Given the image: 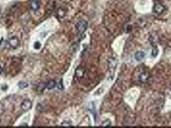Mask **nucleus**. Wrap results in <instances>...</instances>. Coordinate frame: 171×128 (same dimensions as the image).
<instances>
[{
	"label": "nucleus",
	"mask_w": 171,
	"mask_h": 128,
	"mask_svg": "<svg viewBox=\"0 0 171 128\" xmlns=\"http://www.w3.org/2000/svg\"><path fill=\"white\" fill-rule=\"evenodd\" d=\"M87 26H88V24L87 22L85 20H81L77 23L76 28L77 30L78 33L79 34L82 35L86 31Z\"/></svg>",
	"instance_id": "nucleus-1"
},
{
	"label": "nucleus",
	"mask_w": 171,
	"mask_h": 128,
	"mask_svg": "<svg viewBox=\"0 0 171 128\" xmlns=\"http://www.w3.org/2000/svg\"><path fill=\"white\" fill-rule=\"evenodd\" d=\"M32 107V103L30 99H25L21 104V108L23 111H28Z\"/></svg>",
	"instance_id": "nucleus-2"
},
{
	"label": "nucleus",
	"mask_w": 171,
	"mask_h": 128,
	"mask_svg": "<svg viewBox=\"0 0 171 128\" xmlns=\"http://www.w3.org/2000/svg\"><path fill=\"white\" fill-rule=\"evenodd\" d=\"M8 44L13 49H16L19 45V41L17 37H12L8 40Z\"/></svg>",
	"instance_id": "nucleus-3"
},
{
	"label": "nucleus",
	"mask_w": 171,
	"mask_h": 128,
	"mask_svg": "<svg viewBox=\"0 0 171 128\" xmlns=\"http://www.w3.org/2000/svg\"><path fill=\"white\" fill-rule=\"evenodd\" d=\"M165 7L162 4L158 3L154 7V12L157 14H162L165 11Z\"/></svg>",
	"instance_id": "nucleus-4"
},
{
	"label": "nucleus",
	"mask_w": 171,
	"mask_h": 128,
	"mask_svg": "<svg viewBox=\"0 0 171 128\" xmlns=\"http://www.w3.org/2000/svg\"><path fill=\"white\" fill-rule=\"evenodd\" d=\"M40 7L39 0H31L30 1V8L31 9L36 11Z\"/></svg>",
	"instance_id": "nucleus-5"
},
{
	"label": "nucleus",
	"mask_w": 171,
	"mask_h": 128,
	"mask_svg": "<svg viewBox=\"0 0 171 128\" xmlns=\"http://www.w3.org/2000/svg\"><path fill=\"white\" fill-rule=\"evenodd\" d=\"M149 78V74L147 72H142L139 76V81L142 83H145L147 81Z\"/></svg>",
	"instance_id": "nucleus-6"
},
{
	"label": "nucleus",
	"mask_w": 171,
	"mask_h": 128,
	"mask_svg": "<svg viewBox=\"0 0 171 128\" xmlns=\"http://www.w3.org/2000/svg\"><path fill=\"white\" fill-rule=\"evenodd\" d=\"M145 56V53L143 51H138L135 53V58H136V60L140 61V60H142L143 58H144Z\"/></svg>",
	"instance_id": "nucleus-7"
},
{
	"label": "nucleus",
	"mask_w": 171,
	"mask_h": 128,
	"mask_svg": "<svg viewBox=\"0 0 171 128\" xmlns=\"http://www.w3.org/2000/svg\"><path fill=\"white\" fill-rule=\"evenodd\" d=\"M56 85H57V83L56 81H54V80H51L46 84V88L48 90H52L56 87Z\"/></svg>",
	"instance_id": "nucleus-8"
},
{
	"label": "nucleus",
	"mask_w": 171,
	"mask_h": 128,
	"mask_svg": "<svg viewBox=\"0 0 171 128\" xmlns=\"http://www.w3.org/2000/svg\"><path fill=\"white\" fill-rule=\"evenodd\" d=\"M18 86H19V88L21 89H24V88H26L28 86V84L27 82H24V81H21L18 83Z\"/></svg>",
	"instance_id": "nucleus-9"
},
{
	"label": "nucleus",
	"mask_w": 171,
	"mask_h": 128,
	"mask_svg": "<svg viewBox=\"0 0 171 128\" xmlns=\"http://www.w3.org/2000/svg\"><path fill=\"white\" fill-rule=\"evenodd\" d=\"M76 75L78 77H79V78L83 77V75H84V70H83V69H81L80 68H78L76 71Z\"/></svg>",
	"instance_id": "nucleus-10"
},
{
	"label": "nucleus",
	"mask_w": 171,
	"mask_h": 128,
	"mask_svg": "<svg viewBox=\"0 0 171 128\" xmlns=\"http://www.w3.org/2000/svg\"><path fill=\"white\" fill-rule=\"evenodd\" d=\"M5 103H3V101L1 102L0 103V115L3 113L5 112Z\"/></svg>",
	"instance_id": "nucleus-11"
},
{
	"label": "nucleus",
	"mask_w": 171,
	"mask_h": 128,
	"mask_svg": "<svg viewBox=\"0 0 171 128\" xmlns=\"http://www.w3.org/2000/svg\"><path fill=\"white\" fill-rule=\"evenodd\" d=\"M158 49H157V48H154L153 49H152V56H153V57H155L156 56H157V55H158Z\"/></svg>",
	"instance_id": "nucleus-12"
},
{
	"label": "nucleus",
	"mask_w": 171,
	"mask_h": 128,
	"mask_svg": "<svg viewBox=\"0 0 171 128\" xmlns=\"http://www.w3.org/2000/svg\"><path fill=\"white\" fill-rule=\"evenodd\" d=\"M57 88L59 90H62L63 89V84H62V81L61 80V81H60V82H59L58 84L57 85Z\"/></svg>",
	"instance_id": "nucleus-13"
},
{
	"label": "nucleus",
	"mask_w": 171,
	"mask_h": 128,
	"mask_svg": "<svg viewBox=\"0 0 171 128\" xmlns=\"http://www.w3.org/2000/svg\"><path fill=\"white\" fill-rule=\"evenodd\" d=\"M41 44H40L39 42H35V44H34V48L36 49H39L41 47Z\"/></svg>",
	"instance_id": "nucleus-14"
},
{
	"label": "nucleus",
	"mask_w": 171,
	"mask_h": 128,
	"mask_svg": "<svg viewBox=\"0 0 171 128\" xmlns=\"http://www.w3.org/2000/svg\"><path fill=\"white\" fill-rule=\"evenodd\" d=\"M110 125H111V122H109V120L105 121V122L102 124V126H110Z\"/></svg>",
	"instance_id": "nucleus-15"
},
{
	"label": "nucleus",
	"mask_w": 171,
	"mask_h": 128,
	"mask_svg": "<svg viewBox=\"0 0 171 128\" xmlns=\"http://www.w3.org/2000/svg\"><path fill=\"white\" fill-rule=\"evenodd\" d=\"M62 126H71V124L69 123H67V122H64L62 124Z\"/></svg>",
	"instance_id": "nucleus-16"
},
{
	"label": "nucleus",
	"mask_w": 171,
	"mask_h": 128,
	"mask_svg": "<svg viewBox=\"0 0 171 128\" xmlns=\"http://www.w3.org/2000/svg\"><path fill=\"white\" fill-rule=\"evenodd\" d=\"M2 70H3V69H2V67H1V66L0 65V74L1 73V72H2Z\"/></svg>",
	"instance_id": "nucleus-17"
},
{
	"label": "nucleus",
	"mask_w": 171,
	"mask_h": 128,
	"mask_svg": "<svg viewBox=\"0 0 171 128\" xmlns=\"http://www.w3.org/2000/svg\"><path fill=\"white\" fill-rule=\"evenodd\" d=\"M0 13H1V9H0Z\"/></svg>",
	"instance_id": "nucleus-18"
}]
</instances>
